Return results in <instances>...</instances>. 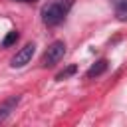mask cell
Returning <instances> with one entry per match:
<instances>
[{
    "mask_svg": "<svg viewBox=\"0 0 127 127\" xmlns=\"http://www.w3.org/2000/svg\"><path fill=\"white\" fill-rule=\"evenodd\" d=\"M34 52H36V46L30 42V44H26L24 48H20L18 52H16V56L12 58V62H10V65L12 67H24L26 64H30V60H32V56H34Z\"/></svg>",
    "mask_w": 127,
    "mask_h": 127,
    "instance_id": "3",
    "label": "cell"
},
{
    "mask_svg": "<svg viewBox=\"0 0 127 127\" xmlns=\"http://www.w3.org/2000/svg\"><path fill=\"white\" fill-rule=\"evenodd\" d=\"M73 6V0H50L44 8H42V22L46 26H58L65 14L69 12V8Z\"/></svg>",
    "mask_w": 127,
    "mask_h": 127,
    "instance_id": "1",
    "label": "cell"
},
{
    "mask_svg": "<svg viewBox=\"0 0 127 127\" xmlns=\"http://www.w3.org/2000/svg\"><path fill=\"white\" fill-rule=\"evenodd\" d=\"M20 2H36V0H20Z\"/></svg>",
    "mask_w": 127,
    "mask_h": 127,
    "instance_id": "9",
    "label": "cell"
},
{
    "mask_svg": "<svg viewBox=\"0 0 127 127\" xmlns=\"http://www.w3.org/2000/svg\"><path fill=\"white\" fill-rule=\"evenodd\" d=\"M16 42H18V32H16V30H12V32H8V36L2 40V46H4V48H10V46H12V44H16Z\"/></svg>",
    "mask_w": 127,
    "mask_h": 127,
    "instance_id": "8",
    "label": "cell"
},
{
    "mask_svg": "<svg viewBox=\"0 0 127 127\" xmlns=\"http://www.w3.org/2000/svg\"><path fill=\"white\" fill-rule=\"evenodd\" d=\"M64 54H65V42H62V40L52 42L48 46V50L44 52V56H42V65L44 67H54L56 64L62 62Z\"/></svg>",
    "mask_w": 127,
    "mask_h": 127,
    "instance_id": "2",
    "label": "cell"
},
{
    "mask_svg": "<svg viewBox=\"0 0 127 127\" xmlns=\"http://www.w3.org/2000/svg\"><path fill=\"white\" fill-rule=\"evenodd\" d=\"M115 12L119 20H127V0H115Z\"/></svg>",
    "mask_w": 127,
    "mask_h": 127,
    "instance_id": "6",
    "label": "cell"
},
{
    "mask_svg": "<svg viewBox=\"0 0 127 127\" xmlns=\"http://www.w3.org/2000/svg\"><path fill=\"white\" fill-rule=\"evenodd\" d=\"M107 65H109V64H107V60H103V58H101V60H97V62H95V64L87 69V73H85V75H87L89 79L99 77L101 73H105V71H107Z\"/></svg>",
    "mask_w": 127,
    "mask_h": 127,
    "instance_id": "5",
    "label": "cell"
},
{
    "mask_svg": "<svg viewBox=\"0 0 127 127\" xmlns=\"http://www.w3.org/2000/svg\"><path fill=\"white\" fill-rule=\"evenodd\" d=\"M18 103H20V95H12V97H8V99H4L0 103V123L6 121L12 115V111H16V105Z\"/></svg>",
    "mask_w": 127,
    "mask_h": 127,
    "instance_id": "4",
    "label": "cell"
},
{
    "mask_svg": "<svg viewBox=\"0 0 127 127\" xmlns=\"http://www.w3.org/2000/svg\"><path fill=\"white\" fill-rule=\"evenodd\" d=\"M75 71H77V65H75V64H71V65H67L65 69H62V71L56 75V79H58V81H64V79H67L69 75H73Z\"/></svg>",
    "mask_w": 127,
    "mask_h": 127,
    "instance_id": "7",
    "label": "cell"
}]
</instances>
